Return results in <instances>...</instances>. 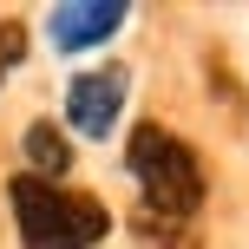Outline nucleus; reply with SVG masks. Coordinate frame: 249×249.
I'll use <instances>...</instances> for the list:
<instances>
[{
  "instance_id": "f257e3e1",
  "label": "nucleus",
  "mask_w": 249,
  "mask_h": 249,
  "mask_svg": "<svg viewBox=\"0 0 249 249\" xmlns=\"http://www.w3.org/2000/svg\"><path fill=\"white\" fill-rule=\"evenodd\" d=\"M13 216H20V243L26 249H92L112 230L99 197H79V190L39 184V177H13Z\"/></svg>"
},
{
  "instance_id": "f03ea898",
  "label": "nucleus",
  "mask_w": 249,
  "mask_h": 249,
  "mask_svg": "<svg viewBox=\"0 0 249 249\" xmlns=\"http://www.w3.org/2000/svg\"><path fill=\"white\" fill-rule=\"evenodd\" d=\"M124 164H131V177L144 184V197H151L158 216H190L203 203L197 158H190V144H177L164 124H138L131 144H124Z\"/></svg>"
},
{
  "instance_id": "7ed1b4c3",
  "label": "nucleus",
  "mask_w": 249,
  "mask_h": 249,
  "mask_svg": "<svg viewBox=\"0 0 249 249\" xmlns=\"http://www.w3.org/2000/svg\"><path fill=\"white\" fill-rule=\"evenodd\" d=\"M124 112V66H99V72H79L72 86H66V118H72V131L86 138H105Z\"/></svg>"
},
{
  "instance_id": "20e7f679",
  "label": "nucleus",
  "mask_w": 249,
  "mask_h": 249,
  "mask_svg": "<svg viewBox=\"0 0 249 249\" xmlns=\"http://www.w3.org/2000/svg\"><path fill=\"white\" fill-rule=\"evenodd\" d=\"M124 0H66V7H53L46 20V39L59 53H86V46H105V39L124 26Z\"/></svg>"
},
{
  "instance_id": "39448f33",
  "label": "nucleus",
  "mask_w": 249,
  "mask_h": 249,
  "mask_svg": "<svg viewBox=\"0 0 249 249\" xmlns=\"http://www.w3.org/2000/svg\"><path fill=\"white\" fill-rule=\"evenodd\" d=\"M20 144H26V164H33L26 177H39V184L72 171V144H66V131H59V124H46V118H39V124H26V138H20Z\"/></svg>"
},
{
  "instance_id": "423d86ee",
  "label": "nucleus",
  "mask_w": 249,
  "mask_h": 249,
  "mask_svg": "<svg viewBox=\"0 0 249 249\" xmlns=\"http://www.w3.org/2000/svg\"><path fill=\"white\" fill-rule=\"evenodd\" d=\"M20 59H26V33H20V20H7V13H0V79H7Z\"/></svg>"
}]
</instances>
